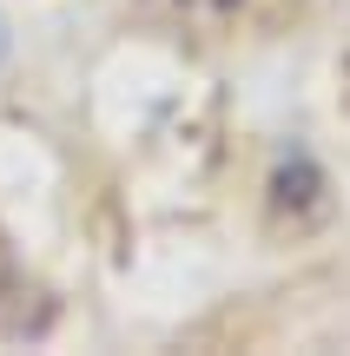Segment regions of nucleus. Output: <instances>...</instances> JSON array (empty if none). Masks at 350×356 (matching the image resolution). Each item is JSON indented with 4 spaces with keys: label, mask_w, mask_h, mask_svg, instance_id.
<instances>
[{
    "label": "nucleus",
    "mask_w": 350,
    "mask_h": 356,
    "mask_svg": "<svg viewBox=\"0 0 350 356\" xmlns=\"http://www.w3.org/2000/svg\"><path fill=\"white\" fill-rule=\"evenodd\" d=\"M238 7L245 0H139L145 20L172 26V33H225L238 20Z\"/></svg>",
    "instance_id": "1"
}]
</instances>
